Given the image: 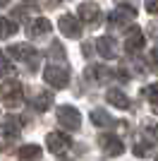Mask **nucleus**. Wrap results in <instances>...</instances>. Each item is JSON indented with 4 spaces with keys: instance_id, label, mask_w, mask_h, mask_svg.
Instances as JSON below:
<instances>
[{
    "instance_id": "obj_1",
    "label": "nucleus",
    "mask_w": 158,
    "mask_h": 161,
    "mask_svg": "<svg viewBox=\"0 0 158 161\" xmlns=\"http://www.w3.org/2000/svg\"><path fill=\"white\" fill-rule=\"evenodd\" d=\"M24 101V89L19 80H5L0 84V103L5 108H19Z\"/></svg>"
},
{
    "instance_id": "obj_2",
    "label": "nucleus",
    "mask_w": 158,
    "mask_h": 161,
    "mask_svg": "<svg viewBox=\"0 0 158 161\" xmlns=\"http://www.w3.org/2000/svg\"><path fill=\"white\" fill-rule=\"evenodd\" d=\"M7 53L12 55L14 60H19L22 65H26L29 70H34V67L39 65V51L31 48L29 43H14V46L7 48Z\"/></svg>"
},
{
    "instance_id": "obj_3",
    "label": "nucleus",
    "mask_w": 158,
    "mask_h": 161,
    "mask_svg": "<svg viewBox=\"0 0 158 161\" xmlns=\"http://www.w3.org/2000/svg\"><path fill=\"white\" fill-rule=\"evenodd\" d=\"M43 80L55 89H65L67 82H70V72L60 65H48L46 70H43Z\"/></svg>"
},
{
    "instance_id": "obj_4",
    "label": "nucleus",
    "mask_w": 158,
    "mask_h": 161,
    "mask_svg": "<svg viewBox=\"0 0 158 161\" xmlns=\"http://www.w3.org/2000/svg\"><path fill=\"white\" fill-rule=\"evenodd\" d=\"M58 123L65 130H79L82 115H79V111L72 108V106H58Z\"/></svg>"
},
{
    "instance_id": "obj_5",
    "label": "nucleus",
    "mask_w": 158,
    "mask_h": 161,
    "mask_svg": "<svg viewBox=\"0 0 158 161\" xmlns=\"http://www.w3.org/2000/svg\"><path fill=\"white\" fill-rule=\"evenodd\" d=\"M137 17V10L132 5H118L115 12H110V27H127Z\"/></svg>"
},
{
    "instance_id": "obj_6",
    "label": "nucleus",
    "mask_w": 158,
    "mask_h": 161,
    "mask_svg": "<svg viewBox=\"0 0 158 161\" xmlns=\"http://www.w3.org/2000/svg\"><path fill=\"white\" fill-rule=\"evenodd\" d=\"M58 29L62 34H65L67 39H79V34H82V24H79V19L74 17V14H62L58 19Z\"/></svg>"
},
{
    "instance_id": "obj_7",
    "label": "nucleus",
    "mask_w": 158,
    "mask_h": 161,
    "mask_svg": "<svg viewBox=\"0 0 158 161\" xmlns=\"http://www.w3.org/2000/svg\"><path fill=\"white\" fill-rule=\"evenodd\" d=\"M46 144H48V149H50L53 154H65L67 149L72 147V140H70L65 132H48Z\"/></svg>"
},
{
    "instance_id": "obj_8",
    "label": "nucleus",
    "mask_w": 158,
    "mask_h": 161,
    "mask_svg": "<svg viewBox=\"0 0 158 161\" xmlns=\"http://www.w3.org/2000/svg\"><path fill=\"white\" fill-rule=\"evenodd\" d=\"M19 132H22V118H17V115H7L5 120L0 123V135H3L7 142L17 140Z\"/></svg>"
},
{
    "instance_id": "obj_9",
    "label": "nucleus",
    "mask_w": 158,
    "mask_h": 161,
    "mask_svg": "<svg viewBox=\"0 0 158 161\" xmlns=\"http://www.w3.org/2000/svg\"><path fill=\"white\" fill-rule=\"evenodd\" d=\"M98 144H101V149H103L108 156H120L122 152H125L122 140L115 137V135H101V137H98Z\"/></svg>"
},
{
    "instance_id": "obj_10",
    "label": "nucleus",
    "mask_w": 158,
    "mask_h": 161,
    "mask_svg": "<svg viewBox=\"0 0 158 161\" xmlns=\"http://www.w3.org/2000/svg\"><path fill=\"white\" fill-rule=\"evenodd\" d=\"M77 17L82 22H86V24H96L101 19V10H98L96 3H82L77 7Z\"/></svg>"
},
{
    "instance_id": "obj_11",
    "label": "nucleus",
    "mask_w": 158,
    "mask_h": 161,
    "mask_svg": "<svg viewBox=\"0 0 158 161\" xmlns=\"http://www.w3.org/2000/svg\"><path fill=\"white\" fill-rule=\"evenodd\" d=\"M48 31H50V22H48L46 17H34V19L26 24V34H29L31 39H36V36H46Z\"/></svg>"
},
{
    "instance_id": "obj_12",
    "label": "nucleus",
    "mask_w": 158,
    "mask_h": 161,
    "mask_svg": "<svg viewBox=\"0 0 158 161\" xmlns=\"http://www.w3.org/2000/svg\"><path fill=\"white\" fill-rule=\"evenodd\" d=\"M144 43H146V36L141 34V29H132L125 39V51L127 53H137V51L144 48Z\"/></svg>"
},
{
    "instance_id": "obj_13",
    "label": "nucleus",
    "mask_w": 158,
    "mask_h": 161,
    "mask_svg": "<svg viewBox=\"0 0 158 161\" xmlns=\"http://www.w3.org/2000/svg\"><path fill=\"white\" fill-rule=\"evenodd\" d=\"M96 48H98V53L103 55L105 60H113V58L118 55V43H115V39H110V36L96 39Z\"/></svg>"
},
{
    "instance_id": "obj_14",
    "label": "nucleus",
    "mask_w": 158,
    "mask_h": 161,
    "mask_svg": "<svg viewBox=\"0 0 158 161\" xmlns=\"http://www.w3.org/2000/svg\"><path fill=\"white\" fill-rule=\"evenodd\" d=\"M105 99H108V103H113L115 108H129V96H127L122 89H108Z\"/></svg>"
},
{
    "instance_id": "obj_15",
    "label": "nucleus",
    "mask_w": 158,
    "mask_h": 161,
    "mask_svg": "<svg viewBox=\"0 0 158 161\" xmlns=\"http://www.w3.org/2000/svg\"><path fill=\"white\" fill-rule=\"evenodd\" d=\"M141 135H144V142H149V144H158V123L153 120H144L141 123Z\"/></svg>"
},
{
    "instance_id": "obj_16",
    "label": "nucleus",
    "mask_w": 158,
    "mask_h": 161,
    "mask_svg": "<svg viewBox=\"0 0 158 161\" xmlns=\"http://www.w3.org/2000/svg\"><path fill=\"white\" fill-rule=\"evenodd\" d=\"M50 106H53V94H50V92L39 89V92H36V96H34V108L43 113V111H48Z\"/></svg>"
},
{
    "instance_id": "obj_17",
    "label": "nucleus",
    "mask_w": 158,
    "mask_h": 161,
    "mask_svg": "<svg viewBox=\"0 0 158 161\" xmlns=\"http://www.w3.org/2000/svg\"><path fill=\"white\" fill-rule=\"evenodd\" d=\"M17 156H19V161H39L41 159V147H36V144H24V147H19Z\"/></svg>"
},
{
    "instance_id": "obj_18",
    "label": "nucleus",
    "mask_w": 158,
    "mask_h": 161,
    "mask_svg": "<svg viewBox=\"0 0 158 161\" xmlns=\"http://www.w3.org/2000/svg\"><path fill=\"white\" fill-rule=\"evenodd\" d=\"M91 120H93V125H98V128H113V125H115V120L105 113L103 108H93L91 111Z\"/></svg>"
},
{
    "instance_id": "obj_19",
    "label": "nucleus",
    "mask_w": 158,
    "mask_h": 161,
    "mask_svg": "<svg viewBox=\"0 0 158 161\" xmlns=\"http://www.w3.org/2000/svg\"><path fill=\"white\" fill-rule=\"evenodd\" d=\"M86 77L93 80V82H103V80H108V77H115V72H110L108 67H101V65H91L86 70Z\"/></svg>"
},
{
    "instance_id": "obj_20",
    "label": "nucleus",
    "mask_w": 158,
    "mask_h": 161,
    "mask_svg": "<svg viewBox=\"0 0 158 161\" xmlns=\"http://www.w3.org/2000/svg\"><path fill=\"white\" fill-rule=\"evenodd\" d=\"M14 31H17V22L7 19V17H0V39H10Z\"/></svg>"
},
{
    "instance_id": "obj_21",
    "label": "nucleus",
    "mask_w": 158,
    "mask_h": 161,
    "mask_svg": "<svg viewBox=\"0 0 158 161\" xmlns=\"http://www.w3.org/2000/svg\"><path fill=\"white\" fill-rule=\"evenodd\" d=\"M12 72H14V65L10 63V58H7V55L0 51V77H10Z\"/></svg>"
},
{
    "instance_id": "obj_22",
    "label": "nucleus",
    "mask_w": 158,
    "mask_h": 161,
    "mask_svg": "<svg viewBox=\"0 0 158 161\" xmlns=\"http://www.w3.org/2000/svg\"><path fill=\"white\" fill-rule=\"evenodd\" d=\"M146 99H149V103L153 106V111L158 113V84H149V87L144 89Z\"/></svg>"
},
{
    "instance_id": "obj_23",
    "label": "nucleus",
    "mask_w": 158,
    "mask_h": 161,
    "mask_svg": "<svg viewBox=\"0 0 158 161\" xmlns=\"http://www.w3.org/2000/svg\"><path fill=\"white\" fill-rule=\"evenodd\" d=\"M36 7L31 5V3H26V5H19L17 10H14V19H26L29 17V12H34Z\"/></svg>"
},
{
    "instance_id": "obj_24",
    "label": "nucleus",
    "mask_w": 158,
    "mask_h": 161,
    "mask_svg": "<svg viewBox=\"0 0 158 161\" xmlns=\"http://www.w3.org/2000/svg\"><path fill=\"white\" fill-rule=\"evenodd\" d=\"M134 154L141 156V159L149 156V154H151V144H149V142H137V144H134Z\"/></svg>"
},
{
    "instance_id": "obj_25",
    "label": "nucleus",
    "mask_w": 158,
    "mask_h": 161,
    "mask_svg": "<svg viewBox=\"0 0 158 161\" xmlns=\"http://www.w3.org/2000/svg\"><path fill=\"white\" fill-rule=\"evenodd\" d=\"M144 7H146V12L158 14V0H144Z\"/></svg>"
},
{
    "instance_id": "obj_26",
    "label": "nucleus",
    "mask_w": 158,
    "mask_h": 161,
    "mask_svg": "<svg viewBox=\"0 0 158 161\" xmlns=\"http://www.w3.org/2000/svg\"><path fill=\"white\" fill-rule=\"evenodd\" d=\"M151 60L158 65V48H153V51H151Z\"/></svg>"
},
{
    "instance_id": "obj_27",
    "label": "nucleus",
    "mask_w": 158,
    "mask_h": 161,
    "mask_svg": "<svg viewBox=\"0 0 158 161\" xmlns=\"http://www.w3.org/2000/svg\"><path fill=\"white\" fill-rule=\"evenodd\" d=\"M7 3H10V0H0V7H5V5H7Z\"/></svg>"
},
{
    "instance_id": "obj_28",
    "label": "nucleus",
    "mask_w": 158,
    "mask_h": 161,
    "mask_svg": "<svg viewBox=\"0 0 158 161\" xmlns=\"http://www.w3.org/2000/svg\"><path fill=\"white\" fill-rule=\"evenodd\" d=\"M60 161H67V159H60Z\"/></svg>"
},
{
    "instance_id": "obj_29",
    "label": "nucleus",
    "mask_w": 158,
    "mask_h": 161,
    "mask_svg": "<svg viewBox=\"0 0 158 161\" xmlns=\"http://www.w3.org/2000/svg\"><path fill=\"white\" fill-rule=\"evenodd\" d=\"M156 161H158V159H156Z\"/></svg>"
}]
</instances>
